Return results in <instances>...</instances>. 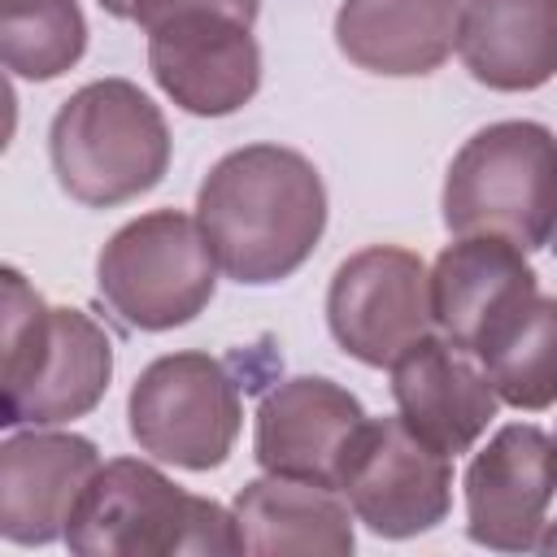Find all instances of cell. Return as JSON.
Wrapping results in <instances>:
<instances>
[{"label": "cell", "instance_id": "obj_15", "mask_svg": "<svg viewBox=\"0 0 557 557\" xmlns=\"http://www.w3.org/2000/svg\"><path fill=\"white\" fill-rule=\"evenodd\" d=\"M535 292L527 252L500 235H457L431 265V318L470 357Z\"/></svg>", "mask_w": 557, "mask_h": 557}, {"label": "cell", "instance_id": "obj_21", "mask_svg": "<svg viewBox=\"0 0 557 557\" xmlns=\"http://www.w3.org/2000/svg\"><path fill=\"white\" fill-rule=\"evenodd\" d=\"M131 4H135V0H100V9L113 13V17H122V22H131Z\"/></svg>", "mask_w": 557, "mask_h": 557}, {"label": "cell", "instance_id": "obj_13", "mask_svg": "<svg viewBox=\"0 0 557 557\" xmlns=\"http://www.w3.org/2000/svg\"><path fill=\"white\" fill-rule=\"evenodd\" d=\"M100 453L74 431H13L0 444V535L9 544H52L65 535Z\"/></svg>", "mask_w": 557, "mask_h": 557}, {"label": "cell", "instance_id": "obj_23", "mask_svg": "<svg viewBox=\"0 0 557 557\" xmlns=\"http://www.w3.org/2000/svg\"><path fill=\"white\" fill-rule=\"evenodd\" d=\"M548 248H553V257H557V226H553V239H548Z\"/></svg>", "mask_w": 557, "mask_h": 557}, {"label": "cell", "instance_id": "obj_8", "mask_svg": "<svg viewBox=\"0 0 557 557\" xmlns=\"http://www.w3.org/2000/svg\"><path fill=\"white\" fill-rule=\"evenodd\" d=\"M339 492L383 540H409L448 518L453 505V457L418 440L405 418H370L348 448Z\"/></svg>", "mask_w": 557, "mask_h": 557}, {"label": "cell", "instance_id": "obj_19", "mask_svg": "<svg viewBox=\"0 0 557 557\" xmlns=\"http://www.w3.org/2000/svg\"><path fill=\"white\" fill-rule=\"evenodd\" d=\"M487 370L496 396L513 409H548L557 405V296L522 300L474 352Z\"/></svg>", "mask_w": 557, "mask_h": 557}, {"label": "cell", "instance_id": "obj_20", "mask_svg": "<svg viewBox=\"0 0 557 557\" xmlns=\"http://www.w3.org/2000/svg\"><path fill=\"white\" fill-rule=\"evenodd\" d=\"M87 52L78 0H0V61L9 74L48 83Z\"/></svg>", "mask_w": 557, "mask_h": 557}, {"label": "cell", "instance_id": "obj_7", "mask_svg": "<svg viewBox=\"0 0 557 557\" xmlns=\"http://www.w3.org/2000/svg\"><path fill=\"white\" fill-rule=\"evenodd\" d=\"M239 383L209 352L148 361L126 396V426L139 453L178 470H218L239 440Z\"/></svg>", "mask_w": 557, "mask_h": 557}, {"label": "cell", "instance_id": "obj_6", "mask_svg": "<svg viewBox=\"0 0 557 557\" xmlns=\"http://www.w3.org/2000/svg\"><path fill=\"white\" fill-rule=\"evenodd\" d=\"M218 270L222 265L196 218L152 209L109 235L96 257V292L122 326L174 331L205 313Z\"/></svg>", "mask_w": 557, "mask_h": 557}, {"label": "cell", "instance_id": "obj_17", "mask_svg": "<svg viewBox=\"0 0 557 557\" xmlns=\"http://www.w3.org/2000/svg\"><path fill=\"white\" fill-rule=\"evenodd\" d=\"M239 553H313V557H348L352 553V505L339 487L261 474L239 487L235 505Z\"/></svg>", "mask_w": 557, "mask_h": 557}, {"label": "cell", "instance_id": "obj_11", "mask_svg": "<svg viewBox=\"0 0 557 557\" xmlns=\"http://www.w3.org/2000/svg\"><path fill=\"white\" fill-rule=\"evenodd\" d=\"M557 496V448L531 422L500 426L466 466V531L496 553L540 544L544 513Z\"/></svg>", "mask_w": 557, "mask_h": 557}, {"label": "cell", "instance_id": "obj_10", "mask_svg": "<svg viewBox=\"0 0 557 557\" xmlns=\"http://www.w3.org/2000/svg\"><path fill=\"white\" fill-rule=\"evenodd\" d=\"M148 70L183 113L226 117L257 96L261 48L252 22L226 9H187L148 30Z\"/></svg>", "mask_w": 557, "mask_h": 557}, {"label": "cell", "instance_id": "obj_14", "mask_svg": "<svg viewBox=\"0 0 557 557\" xmlns=\"http://www.w3.org/2000/svg\"><path fill=\"white\" fill-rule=\"evenodd\" d=\"M387 370L405 426L444 457L470 453L496 418L500 396L487 370L474 366V357L444 335H422Z\"/></svg>", "mask_w": 557, "mask_h": 557}, {"label": "cell", "instance_id": "obj_9", "mask_svg": "<svg viewBox=\"0 0 557 557\" xmlns=\"http://www.w3.org/2000/svg\"><path fill=\"white\" fill-rule=\"evenodd\" d=\"M431 270L418 252L370 244L339 261L326 287V326L361 366H392L409 344L431 335Z\"/></svg>", "mask_w": 557, "mask_h": 557}, {"label": "cell", "instance_id": "obj_1", "mask_svg": "<svg viewBox=\"0 0 557 557\" xmlns=\"http://www.w3.org/2000/svg\"><path fill=\"white\" fill-rule=\"evenodd\" d=\"M196 222L226 278L248 287L283 283L313 257L326 231V187L305 152L248 144L205 174Z\"/></svg>", "mask_w": 557, "mask_h": 557}, {"label": "cell", "instance_id": "obj_4", "mask_svg": "<svg viewBox=\"0 0 557 557\" xmlns=\"http://www.w3.org/2000/svg\"><path fill=\"white\" fill-rule=\"evenodd\" d=\"M65 544L78 557H174L239 553L235 513L165 479L157 466L117 457L87 483Z\"/></svg>", "mask_w": 557, "mask_h": 557}, {"label": "cell", "instance_id": "obj_5", "mask_svg": "<svg viewBox=\"0 0 557 557\" xmlns=\"http://www.w3.org/2000/svg\"><path fill=\"white\" fill-rule=\"evenodd\" d=\"M440 209L453 235H500L522 252L544 248L557 226V135L518 117L474 131L444 174Z\"/></svg>", "mask_w": 557, "mask_h": 557}, {"label": "cell", "instance_id": "obj_3", "mask_svg": "<svg viewBox=\"0 0 557 557\" xmlns=\"http://www.w3.org/2000/svg\"><path fill=\"white\" fill-rule=\"evenodd\" d=\"M48 157L70 200L113 209L165 178L170 126L131 78H96L52 113Z\"/></svg>", "mask_w": 557, "mask_h": 557}, {"label": "cell", "instance_id": "obj_16", "mask_svg": "<svg viewBox=\"0 0 557 557\" xmlns=\"http://www.w3.org/2000/svg\"><path fill=\"white\" fill-rule=\"evenodd\" d=\"M461 0H344L335 48L366 74L418 78L457 48Z\"/></svg>", "mask_w": 557, "mask_h": 557}, {"label": "cell", "instance_id": "obj_22", "mask_svg": "<svg viewBox=\"0 0 557 557\" xmlns=\"http://www.w3.org/2000/svg\"><path fill=\"white\" fill-rule=\"evenodd\" d=\"M535 548L557 553V522H544V531H540V544H535Z\"/></svg>", "mask_w": 557, "mask_h": 557}, {"label": "cell", "instance_id": "obj_12", "mask_svg": "<svg viewBox=\"0 0 557 557\" xmlns=\"http://www.w3.org/2000/svg\"><path fill=\"white\" fill-rule=\"evenodd\" d=\"M366 422L370 413L348 387L322 374H296L261 396L252 457L265 474H292L339 487V470Z\"/></svg>", "mask_w": 557, "mask_h": 557}, {"label": "cell", "instance_id": "obj_2", "mask_svg": "<svg viewBox=\"0 0 557 557\" xmlns=\"http://www.w3.org/2000/svg\"><path fill=\"white\" fill-rule=\"evenodd\" d=\"M0 422L61 426L91 413L113 379V339L70 305H48L22 270H4L0 305Z\"/></svg>", "mask_w": 557, "mask_h": 557}, {"label": "cell", "instance_id": "obj_18", "mask_svg": "<svg viewBox=\"0 0 557 557\" xmlns=\"http://www.w3.org/2000/svg\"><path fill=\"white\" fill-rule=\"evenodd\" d=\"M457 52L492 91H535L557 74V0H466Z\"/></svg>", "mask_w": 557, "mask_h": 557}, {"label": "cell", "instance_id": "obj_24", "mask_svg": "<svg viewBox=\"0 0 557 557\" xmlns=\"http://www.w3.org/2000/svg\"><path fill=\"white\" fill-rule=\"evenodd\" d=\"M553 448H557V435H553Z\"/></svg>", "mask_w": 557, "mask_h": 557}]
</instances>
